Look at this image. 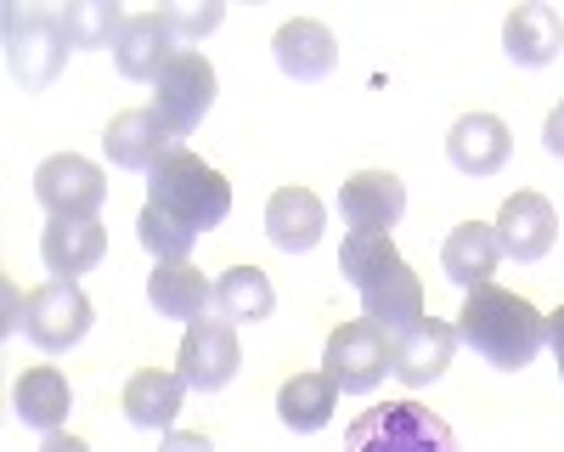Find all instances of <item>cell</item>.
Listing matches in <instances>:
<instances>
[{
  "mask_svg": "<svg viewBox=\"0 0 564 452\" xmlns=\"http://www.w3.org/2000/svg\"><path fill=\"white\" fill-rule=\"evenodd\" d=\"M135 238H141V249H148L153 260H186V255H193V244H198L193 226H181L175 215H164L153 204L135 215Z\"/></svg>",
  "mask_w": 564,
  "mask_h": 452,
  "instance_id": "obj_29",
  "label": "cell"
},
{
  "mask_svg": "<svg viewBox=\"0 0 564 452\" xmlns=\"http://www.w3.org/2000/svg\"><path fill=\"white\" fill-rule=\"evenodd\" d=\"M513 153V136L497 114H463L446 136V159L463 170V175H497Z\"/></svg>",
  "mask_w": 564,
  "mask_h": 452,
  "instance_id": "obj_18",
  "label": "cell"
},
{
  "mask_svg": "<svg viewBox=\"0 0 564 452\" xmlns=\"http://www.w3.org/2000/svg\"><path fill=\"white\" fill-rule=\"evenodd\" d=\"M558 244V215L542 193H513L497 215V249L520 266H536Z\"/></svg>",
  "mask_w": 564,
  "mask_h": 452,
  "instance_id": "obj_12",
  "label": "cell"
},
{
  "mask_svg": "<svg viewBox=\"0 0 564 452\" xmlns=\"http://www.w3.org/2000/svg\"><path fill=\"white\" fill-rule=\"evenodd\" d=\"M159 452H215V441H209V435H198V430H170Z\"/></svg>",
  "mask_w": 564,
  "mask_h": 452,
  "instance_id": "obj_31",
  "label": "cell"
},
{
  "mask_svg": "<svg viewBox=\"0 0 564 452\" xmlns=\"http://www.w3.org/2000/svg\"><path fill=\"white\" fill-rule=\"evenodd\" d=\"M276 311V289L260 266H231L220 271L215 283V316H226V323H265V316Z\"/></svg>",
  "mask_w": 564,
  "mask_h": 452,
  "instance_id": "obj_26",
  "label": "cell"
},
{
  "mask_svg": "<svg viewBox=\"0 0 564 452\" xmlns=\"http://www.w3.org/2000/svg\"><path fill=\"white\" fill-rule=\"evenodd\" d=\"M102 148H108V159H113L119 170H153L164 153L181 148V136H175L153 108H124V114L108 119Z\"/></svg>",
  "mask_w": 564,
  "mask_h": 452,
  "instance_id": "obj_13",
  "label": "cell"
},
{
  "mask_svg": "<svg viewBox=\"0 0 564 452\" xmlns=\"http://www.w3.org/2000/svg\"><path fill=\"white\" fill-rule=\"evenodd\" d=\"M181 40L175 29L164 23V12H135L124 29H119V45H113V63L124 79H141V85H159V74L175 63Z\"/></svg>",
  "mask_w": 564,
  "mask_h": 452,
  "instance_id": "obj_14",
  "label": "cell"
},
{
  "mask_svg": "<svg viewBox=\"0 0 564 452\" xmlns=\"http://www.w3.org/2000/svg\"><path fill=\"white\" fill-rule=\"evenodd\" d=\"M90 323H97V311H90V300L79 294V283L52 278V283H40V289L23 294V334H29L45 356L74 351V345L90 334Z\"/></svg>",
  "mask_w": 564,
  "mask_h": 452,
  "instance_id": "obj_5",
  "label": "cell"
},
{
  "mask_svg": "<svg viewBox=\"0 0 564 452\" xmlns=\"http://www.w3.org/2000/svg\"><path fill=\"white\" fill-rule=\"evenodd\" d=\"M148 300H153L159 316H170V323H198L215 305V283L193 260H159V271L148 278Z\"/></svg>",
  "mask_w": 564,
  "mask_h": 452,
  "instance_id": "obj_20",
  "label": "cell"
},
{
  "mask_svg": "<svg viewBox=\"0 0 564 452\" xmlns=\"http://www.w3.org/2000/svg\"><path fill=\"white\" fill-rule=\"evenodd\" d=\"M119 401H124V419L135 430H170L175 413L186 407V379L170 368H141V374H130Z\"/></svg>",
  "mask_w": 564,
  "mask_h": 452,
  "instance_id": "obj_22",
  "label": "cell"
},
{
  "mask_svg": "<svg viewBox=\"0 0 564 452\" xmlns=\"http://www.w3.org/2000/svg\"><path fill=\"white\" fill-rule=\"evenodd\" d=\"M345 452H463L446 419L417 401H384L345 430Z\"/></svg>",
  "mask_w": 564,
  "mask_h": 452,
  "instance_id": "obj_4",
  "label": "cell"
},
{
  "mask_svg": "<svg viewBox=\"0 0 564 452\" xmlns=\"http://www.w3.org/2000/svg\"><path fill=\"white\" fill-rule=\"evenodd\" d=\"M34 198L52 220H97L108 204V175L79 153H57L34 170Z\"/></svg>",
  "mask_w": 564,
  "mask_h": 452,
  "instance_id": "obj_7",
  "label": "cell"
},
{
  "mask_svg": "<svg viewBox=\"0 0 564 452\" xmlns=\"http://www.w3.org/2000/svg\"><path fill=\"white\" fill-rule=\"evenodd\" d=\"M547 345H553V362H558V379H564V305L547 316Z\"/></svg>",
  "mask_w": 564,
  "mask_h": 452,
  "instance_id": "obj_33",
  "label": "cell"
},
{
  "mask_svg": "<svg viewBox=\"0 0 564 452\" xmlns=\"http://www.w3.org/2000/svg\"><path fill=\"white\" fill-rule=\"evenodd\" d=\"M457 329L452 323H435V316H423V323H412L406 334L390 340V374L412 390L423 385H435L446 368H452V356H457Z\"/></svg>",
  "mask_w": 564,
  "mask_h": 452,
  "instance_id": "obj_10",
  "label": "cell"
},
{
  "mask_svg": "<svg viewBox=\"0 0 564 452\" xmlns=\"http://www.w3.org/2000/svg\"><path fill=\"white\" fill-rule=\"evenodd\" d=\"M401 266H406V260L395 255L390 233H345V244H339V271H345L350 289L384 283V278H395Z\"/></svg>",
  "mask_w": 564,
  "mask_h": 452,
  "instance_id": "obj_27",
  "label": "cell"
},
{
  "mask_svg": "<svg viewBox=\"0 0 564 452\" xmlns=\"http://www.w3.org/2000/svg\"><path fill=\"white\" fill-rule=\"evenodd\" d=\"M68 29H63V7H40V0H29V7H12L7 12V63H12V79L23 90H45L63 63H68Z\"/></svg>",
  "mask_w": 564,
  "mask_h": 452,
  "instance_id": "obj_3",
  "label": "cell"
},
{
  "mask_svg": "<svg viewBox=\"0 0 564 452\" xmlns=\"http://www.w3.org/2000/svg\"><path fill=\"white\" fill-rule=\"evenodd\" d=\"M130 18L119 12V0H68L63 7V29L74 52H102V45H119V29Z\"/></svg>",
  "mask_w": 564,
  "mask_h": 452,
  "instance_id": "obj_28",
  "label": "cell"
},
{
  "mask_svg": "<svg viewBox=\"0 0 564 452\" xmlns=\"http://www.w3.org/2000/svg\"><path fill=\"white\" fill-rule=\"evenodd\" d=\"M209 108H215V63L204 52H175V63L153 85V114L175 136H193Z\"/></svg>",
  "mask_w": 564,
  "mask_h": 452,
  "instance_id": "obj_9",
  "label": "cell"
},
{
  "mask_svg": "<svg viewBox=\"0 0 564 452\" xmlns=\"http://www.w3.org/2000/svg\"><path fill=\"white\" fill-rule=\"evenodd\" d=\"M322 226H327V209L311 187H276L271 204H265V238L282 249V255H305L322 244Z\"/></svg>",
  "mask_w": 564,
  "mask_h": 452,
  "instance_id": "obj_16",
  "label": "cell"
},
{
  "mask_svg": "<svg viewBox=\"0 0 564 452\" xmlns=\"http://www.w3.org/2000/svg\"><path fill=\"white\" fill-rule=\"evenodd\" d=\"M148 204L175 215L181 226H193V233L204 238L231 215V181L215 164H204L198 153L175 148L148 170Z\"/></svg>",
  "mask_w": 564,
  "mask_h": 452,
  "instance_id": "obj_2",
  "label": "cell"
},
{
  "mask_svg": "<svg viewBox=\"0 0 564 452\" xmlns=\"http://www.w3.org/2000/svg\"><path fill=\"white\" fill-rule=\"evenodd\" d=\"M542 148L553 153V159H564V103L547 114V125H542Z\"/></svg>",
  "mask_w": 564,
  "mask_h": 452,
  "instance_id": "obj_32",
  "label": "cell"
},
{
  "mask_svg": "<svg viewBox=\"0 0 564 452\" xmlns=\"http://www.w3.org/2000/svg\"><path fill=\"white\" fill-rule=\"evenodd\" d=\"M102 255H108L102 220H52L40 233V260H45V271H57L63 283H79L85 271H97Z\"/></svg>",
  "mask_w": 564,
  "mask_h": 452,
  "instance_id": "obj_15",
  "label": "cell"
},
{
  "mask_svg": "<svg viewBox=\"0 0 564 452\" xmlns=\"http://www.w3.org/2000/svg\"><path fill=\"white\" fill-rule=\"evenodd\" d=\"M322 374L334 379L345 396H367L390 374V334H379L361 316V323H339L327 334V351H322Z\"/></svg>",
  "mask_w": 564,
  "mask_h": 452,
  "instance_id": "obj_8",
  "label": "cell"
},
{
  "mask_svg": "<svg viewBox=\"0 0 564 452\" xmlns=\"http://www.w3.org/2000/svg\"><path fill=\"white\" fill-rule=\"evenodd\" d=\"M243 368V345H238V323H226V316H198V323H186L181 334V356H175V374L186 379V390H226Z\"/></svg>",
  "mask_w": 564,
  "mask_h": 452,
  "instance_id": "obj_6",
  "label": "cell"
},
{
  "mask_svg": "<svg viewBox=\"0 0 564 452\" xmlns=\"http://www.w3.org/2000/svg\"><path fill=\"white\" fill-rule=\"evenodd\" d=\"M271 52H276V68L289 79H327L334 63H339V40H334V29L316 23V18H294V23L276 29Z\"/></svg>",
  "mask_w": 564,
  "mask_h": 452,
  "instance_id": "obj_17",
  "label": "cell"
},
{
  "mask_svg": "<svg viewBox=\"0 0 564 452\" xmlns=\"http://www.w3.org/2000/svg\"><path fill=\"white\" fill-rule=\"evenodd\" d=\"M220 18H226L220 0H204V7L198 0H170L164 7V23L175 29V40H204L209 29H220Z\"/></svg>",
  "mask_w": 564,
  "mask_h": 452,
  "instance_id": "obj_30",
  "label": "cell"
},
{
  "mask_svg": "<svg viewBox=\"0 0 564 452\" xmlns=\"http://www.w3.org/2000/svg\"><path fill=\"white\" fill-rule=\"evenodd\" d=\"M40 452H90V446H85L79 435H63V430H57V435H45V441H40Z\"/></svg>",
  "mask_w": 564,
  "mask_h": 452,
  "instance_id": "obj_34",
  "label": "cell"
},
{
  "mask_svg": "<svg viewBox=\"0 0 564 452\" xmlns=\"http://www.w3.org/2000/svg\"><path fill=\"white\" fill-rule=\"evenodd\" d=\"M457 340L475 351L480 362H491V368L520 374L547 345V316L525 294L486 283V289H468V300L457 311Z\"/></svg>",
  "mask_w": 564,
  "mask_h": 452,
  "instance_id": "obj_1",
  "label": "cell"
},
{
  "mask_svg": "<svg viewBox=\"0 0 564 452\" xmlns=\"http://www.w3.org/2000/svg\"><path fill=\"white\" fill-rule=\"evenodd\" d=\"M334 407H339V385L327 374H294L276 390V419L294 435H316L327 419H334Z\"/></svg>",
  "mask_w": 564,
  "mask_h": 452,
  "instance_id": "obj_25",
  "label": "cell"
},
{
  "mask_svg": "<svg viewBox=\"0 0 564 452\" xmlns=\"http://www.w3.org/2000/svg\"><path fill=\"white\" fill-rule=\"evenodd\" d=\"M68 407H74V390L57 368H29L12 390V413L40 435H57L68 424Z\"/></svg>",
  "mask_w": 564,
  "mask_h": 452,
  "instance_id": "obj_24",
  "label": "cell"
},
{
  "mask_svg": "<svg viewBox=\"0 0 564 452\" xmlns=\"http://www.w3.org/2000/svg\"><path fill=\"white\" fill-rule=\"evenodd\" d=\"M339 215L350 233H390L406 215V187L390 170H356L339 187Z\"/></svg>",
  "mask_w": 564,
  "mask_h": 452,
  "instance_id": "obj_11",
  "label": "cell"
},
{
  "mask_svg": "<svg viewBox=\"0 0 564 452\" xmlns=\"http://www.w3.org/2000/svg\"><path fill=\"white\" fill-rule=\"evenodd\" d=\"M361 316L379 334H406L412 323H423V283H417V271L412 266H401L395 278H384V283H372V289H361Z\"/></svg>",
  "mask_w": 564,
  "mask_h": 452,
  "instance_id": "obj_23",
  "label": "cell"
},
{
  "mask_svg": "<svg viewBox=\"0 0 564 452\" xmlns=\"http://www.w3.org/2000/svg\"><path fill=\"white\" fill-rule=\"evenodd\" d=\"M502 52L520 63V68H547V63L564 52V23H558V12L542 7V0L513 7L508 23H502Z\"/></svg>",
  "mask_w": 564,
  "mask_h": 452,
  "instance_id": "obj_19",
  "label": "cell"
},
{
  "mask_svg": "<svg viewBox=\"0 0 564 452\" xmlns=\"http://www.w3.org/2000/svg\"><path fill=\"white\" fill-rule=\"evenodd\" d=\"M502 249H497V226L486 220H463L446 233V249H441V271L457 283V289H486L491 271H497Z\"/></svg>",
  "mask_w": 564,
  "mask_h": 452,
  "instance_id": "obj_21",
  "label": "cell"
}]
</instances>
